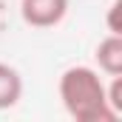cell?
<instances>
[{"mask_svg":"<svg viewBox=\"0 0 122 122\" xmlns=\"http://www.w3.org/2000/svg\"><path fill=\"white\" fill-rule=\"evenodd\" d=\"M62 108L74 122H117L119 117L108 105L105 82L91 65H71L60 74L57 82Z\"/></svg>","mask_w":122,"mask_h":122,"instance_id":"cell-1","label":"cell"},{"mask_svg":"<svg viewBox=\"0 0 122 122\" xmlns=\"http://www.w3.org/2000/svg\"><path fill=\"white\" fill-rule=\"evenodd\" d=\"M68 14V0H20V17L31 29H54Z\"/></svg>","mask_w":122,"mask_h":122,"instance_id":"cell-2","label":"cell"},{"mask_svg":"<svg viewBox=\"0 0 122 122\" xmlns=\"http://www.w3.org/2000/svg\"><path fill=\"white\" fill-rule=\"evenodd\" d=\"M94 60L99 65L102 74L108 77H119L122 74V34H108L105 40H99Z\"/></svg>","mask_w":122,"mask_h":122,"instance_id":"cell-3","label":"cell"},{"mask_svg":"<svg viewBox=\"0 0 122 122\" xmlns=\"http://www.w3.org/2000/svg\"><path fill=\"white\" fill-rule=\"evenodd\" d=\"M23 97V77L14 65L0 62V111H9Z\"/></svg>","mask_w":122,"mask_h":122,"instance_id":"cell-4","label":"cell"},{"mask_svg":"<svg viewBox=\"0 0 122 122\" xmlns=\"http://www.w3.org/2000/svg\"><path fill=\"white\" fill-rule=\"evenodd\" d=\"M119 11H122V0H114L108 6V34H122V26H119Z\"/></svg>","mask_w":122,"mask_h":122,"instance_id":"cell-5","label":"cell"}]
</instances>
